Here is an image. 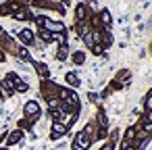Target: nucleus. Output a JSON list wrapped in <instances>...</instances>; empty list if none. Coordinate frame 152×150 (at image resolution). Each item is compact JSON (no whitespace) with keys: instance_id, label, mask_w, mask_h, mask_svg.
I'll use <instances>...</instances> for the list:
<instances>
[{"instance_id":"nucleus-1","label":"nucleus","mask_w":152,"mask_h":150,"mask_svg":"<svg viewBox=\"0 0 152 150\" xmlns=\"http://www.w3.org/2000/svg\"><path fill=\"white\" fill-rule=\"evenodd\" d=\"M90 144H92V140H90L88 131H81V133H77V142L73 144V150H79V148H88Z\"/></svg>"},{"instance_id":"nucleus-2","label":"nucleus","mask_w":152,"mask_h":150,"mask_svg":"<svg viewBox=\"0 0 152 150\" xmlns=\"http://www.w3.org/2000/svg\"><path fill=\"white\" fill-rule=\"evenodd\" d=\"M25 115H27V117H38V115H40V104H38L36 100H29V102L25 104Z\"/></svg>"},{"instance_id":"nucleus-3","label":"nucleus","mask_w":152,"mask_h":150,"mask_svg":"<svg viewBox=\"0 0 152 150\" xmlns=\"http://www.w3.org/2000/svg\"><path fill=\"white\" fill-rule=\"evenodd\" d=\"M65 131H67V127L63 123H52V138H61Z\"/></svg>"},{"instance_id":"nucleus-4","label":"nucleus","mask_w":152,"mask_h":150,"mask_svg":"<svg viewBox=\"0 0 152 150\" xmlns=\"http://www.w3.org/2000/svg\"><path fill=\"white\" fill-rule=\"evenodd\" d=\"M19 38H21V42H25V44H31V42H34V36H31L29 29H23V31L19 34Z\"/></svg>"},{"instance_id":"nucleus-5","label":"nucleus","mask_w":152,"mask_h":150,"mask_svg":"<svg viewBox=\"0 0 152 150\" xmlns=\"http://www.w3.org/2000/svg\"><path fill=\"white\" fill-rule=\"evenodd\" d=\"M21 135H23V133H21V129L13 131V133H11V138H9V144H17V142L21 140Z\"/></svg>"},{"instance_id":"nucleus-6","label":"nucleus","mask_w":152,"mask_h":150,"mask_svg":"<svg viewBox=\"0 0 152 150\" xmlns=\"http://www.w3.org/2000/svg\"><path fill=\"white\" fill-rule=\"evenodd\" d=\"M100 19H102L104 25H110V13H108V11H102V13H100Z\"/></svg>"},{"instance_id":"nucleus-7","label":"nucleus","mask_w":152,"mask_h":150,"mask_svg":"<svg viewBox=\"0 0 152 150\" xmlns=\"http://www.w3.org/2000/svg\"><path fill=\"white\" fill-rule=\"evenodd\" d=\"M83 17H86V7L79 4L77 7V21H83Z\"/></svg>"},{"instance_id":"nucleus-8","label":"nucleus","mask_w":152,"mask_h":150,"mask_svg":"<svg viewBox=\"0 0 152 150\" xmlns=\"http://www.w3.org/2000/svg\"><path fill=\"white\" fill-rule=\"evenodd\" d=\"M67 81H69L71 86H77V83H79V79H77L75 73H67Z\"/></svg>"},{"instance_id":"nucleus-9","label":"nucleus","mask_w":152,"mask_h":150,"mask_svg":"<svg viewBox=\"0 0 152 150\" xmlns=\"http://www.w3.org/2000/svg\"><path fill=\"white\" fill-rule=\"evenodd\" d=\"M38 73H40L42 77H46V75H48V69H46V65H38Z\"/></svg>"},{"instance_id":"nucleus-10","label":"nucleus","mask_w":152,"mask_h":150,"mask_svg":"<svg viewBox=\"0 0 152 150\" xmlns=\"http://www.w3.org/2000/svg\"><path fill=\"white\" fill-rule=\"evenodd\" d=\"M146 108L148 110H152V92L148 94V98H146Z\"/></svg>"},{"instance_id":"nucleus-11","label":"nucleus","mask_w":152,"mask_h":150,"mask_svg":"<svg viewBox=\"0 0 152 150\" xmlns=\"http://www.w3.org/2000/svg\"><path fill=\"white\" fill-rule=\"evenodd\" d=\"M133 133H135V129H133V127H129V129H127V133H125V138H127V140H131V138H135Z\"/></svg>"},{"instance_id":"nucleus-12","label":"nucleus","mask_w":152,"mask_h":150,"mask_svg":"<svg viewBox=\"0 0 152 150\" xmlns=\"http://www.w3.org/2000/svg\"><path fill=\"white\" fill-rule=\"evenodd\" d=\"M73 61H75V63H83V54H75Z\"/></svg>"},{"instance_id":"nucleus-13","label":"nucleus","mask_w":152,"mask_h":150,"mask_svg":"<svg viewBox=\"0 0 152 150\" xmlns=\"http://www.w3.org/2000/svg\"><path fill=\"white\" fill-rule=\"evenodd\" d=\"M146 123H152V110L146 113Z\"/></svg>"},{"instance_id":"nucleus-14","label":"nucleus","mask_w":152,"mask_h":150,"mask_svg":"<svg viewBox=\"0 0 152 150\" xmlns=\"http://www.w3.org/2000/svg\"><path fill=\"white\" fill-rule=\"evenodd\" d=\"M144 129H146L148 133H152V123H146V125H144Z\"/></svg>"},{"instance_id":"nucleus-15","label":"nucleus","mask_w":152,"mask_h":150,"mask_svg":"<svg viewBox=\"0 0 152 150\" xmlns=\"http://www.w3.org/2000/svg\"><path fill=\"white\" fill-rule=\"evenodd\" d=\"M94 52L96 54H102V46H94Z\"/></svg>"},{"instance_id":"nucleus-16","label":"nucleus","mask_w":152,"mask_h":150,"mask_svg":"<svg viewBox=\"0 0 152 150\" xmlns=\"http://www.w3.org/2000/svg\"><path fill=\"white\" fill-rule=\"evenodd\" d=\"M102 150H113V144H106V146H104Z\"/></svg>"},{"instance_id":"nucleus-17","label":"nucleus","mask_w":152,"mask_h":150,"mask_svg":"<svg viewBox=\"0 0 152 150\" xmlns=\"http://www.w3.org/2000/svg\"><path fill=\"white\" fill-rule=\"evenodd\" d=\"M123 150H135V148H129V146H127V148H123Z\"/></svg>"},{"instance_id":"nucleus-18","label":"nucleus","mask_w":152,"mask_h":150,"mask_svg":"<svg viewBox=\"0 0 152 150\" xmlns=\"http://www.w3.org/2000/svg\"><path fill=\"white\" fill-rule=\"evenodd\" d=\"M0 150H7V148H0Z\"/></svg>"},{"instance_id":"nucleus-19","label":"nucleus","mask_w":152,"mask_h":150,"mask_svg":"<svg viewBox=\"0 0 152 150\" xmlns=\"http://www.w3.org/2000/svg\"><path fill=\"white\" fill-rule=\"evenodd\" d=\"M65 2H69V0H65Z\"/></svg>"}]
</instances>
